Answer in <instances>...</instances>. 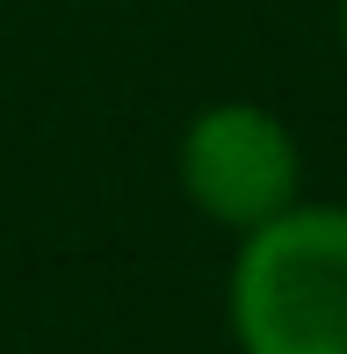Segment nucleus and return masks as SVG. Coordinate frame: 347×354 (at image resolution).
Masks as SVG:
<instances>
[{
  "label": "nucleus",
  "mask_w": 347,
  "mask_h": 354,
  "mask_svg": "<svg viewBox=\"0 0 347 354\" xmlns=\"http://www.w3.org/2000/svg\"><path fill=\"white\" fill-rule=\"evenodd\" d=\"M174 181L196 203V217L246 239L290 203H304V145L268 102L232 94V102H210L188 116L181 145H174Z\"/></svg>",
  "instance_id": "nucleus-2"
},
{
  "label": "nucleus",
  "mask_w": 347,
  "mask_h": 354,
  "mask_svg": "<svg viewBox=\"0 0 347 354\" xmlns=\"http://www.w3.org/2000/svg\"><path fill=\"white\" fill-rule=\"evenodd\" d=\"M239 354H347V203H290L239 239L225 275Z\"/></svg>",
  "instance_id": "nucleus-1"
},
{
  "label": "nucleus",
  "mask_w": 347,
  "mask_h": 354,
  "mask_svg": "<svg viewBox=\"0 0 347 354\" xmlns=\"http://www.w3.org/2000/svg\"><path fill=\"white\" fill-rule=\"evenodd\" d=\"M333 29H340V51H347V0H333Z\"/></svg>",
  "instance_id": "nucleus-3"
}]
</instances>
